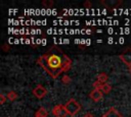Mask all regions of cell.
I'll use <instances>...</instances> for the list:
<instances>
[{"label":"cell","instance_id":"12","mask_svg":"<svg viewBox=\"0 0 131 117\" xmlns=\"http://www.w3.org/2000/svg\"><path fill=\"white\" fill-rule=\"evenodd\" d=\"M102 85H103V83L100 82V81H98V80H96V81L93 82V87L96 89V90H101Z\"/></svg>","mask_w":131,"mask_h":117},{"label":"cell","instance_id":"17","mask_svg":"<svg viewBox=\"0 0 131 117\" xmlns=\"http://www.w3.org/2000/svg\"><path fill=\"white\" fill-rule=\"evenodd\" d=\"M85 5H86V6H91V3H89V2H86V3H85Z\"/></svg>","mask_w":131,"mask_h":117},{"label":"cell","instance_id":"3","mask_svg":"<svg viewBox=\"0 0 131 117\" xmlns=\"http://www.w3.org/2000/svg\"><path fill=\"white\" fill-rule=\"evenodd\" d=\"M52 114L55 117H67L69 115L68 112H67V109H66L64 105H61V104L55 105L52 108Z\"/></svg>","mask_w":131,"mask_h":117},{"label":"cell","instance_id":"15","mask_svg":"<svg viewBox=\"0 0 131 117\" xmlns=\"http://www.w3.org/2000/svg\"><path fill=\"white\" fill-rule=\"evenodd\" d=\"M6 100H7V96H5L4 94H1V95H0V104L3 105Z\"/></svg>","mask_w":131,"mask_h":117},{"label":"cell","instance_id":"11","mask_svg":"<svg viewBox=\"0 0 131 117\" xmlns=\"http://www.w3.org/2000/svg\"><path fill=\"white\" fill-rule=\"evenodd\" d=\"M7 96V100H9V101H14V100H16L17 99V94L15 93V92H13V91H10V92H8V94L6 95Z\"/></svg>","mask_w":131,"mask_h":117},{"label":"cell","instance_id":"16","mask_svg":"<svg viewBox=\"0 0 131 117\" xmlns=\"http://www.w3.org/2000/svg\"><path fill=\"white\" fill-rule=\"evenodd\" d=\"M84 117H94V115H93L92 113H90V112H87V113L84 115Z\"/></svg>","mask_w":131,"mask_h":117},{"label":"cell","instance_id":"5","mask_svg":"<svg viewBox=\"0 0 131 117\" xmlns=\"http://www.w3.org/2000/svg\"><path fill=\"white\" fill-rule=\"evenodd\" d=\"M89 97H90L94 102H99V101L102 99V97H103V93H102L100 90L94 89V90H92L91 93L89 94Z\"/></svg>","mask_w":131,"mask_h":117},{"label":"cell","instance_id":"4","mask_svg":"<svg viewBox=\"0 0 131 117\" xmlns=\"http://www.w3.org/2000/svg\"><path fill=\"white\" fill-rule=\"evenodd\" d=\"M46 94H47V90H46L43 85H41V84H38V85L33 90V95H34L36 98H38V99L44 98V97L46 96Z\"/></svg>","mask_w":131,"mask_h":117},{"label":"cell","instance_id":"18","mask_svg":"<svg viewBox=\"0 0 131 117\" xmlns=\"http://www.w3.org/2000/svg\"><path fill=\"white\" fill-rule=\"evenodd\" d=\"M129 72H130V73H131V66H130V67H129Z\"/></svg>","mask_w":131,"mask_h":117},{"label":"cell","instance_id":"9","mask_svg":"<svg viewBox=\"0 0 131 117\" xmlns=\"http://www.w3.org/2000/svg\"><path fill=\"white\" fill-rule=\"evenodd\" d=\"M107 78H108V76H107L106 73H104V72H101V73H99V74L97 75V80L100 81V82H102V83H106Z\"/></svg>","mask_w":131,"mask_h":117},{"label":"cell","instance_id":"13","mask_svg":"<svg viewBox=\"0 0 131 117\" xmlns=\"http://www.w3.org/2000/svg\"><path fill=\"white\" fill-rule=\"evenodd\" d=\"M61 81H62L63 83H66V84H68V83H70V82H71V77H70L69 75L64 74V75L61 77Z\"/></svg>","mask_w":131,"mask_h":117},{"label":"cell","instance_id":"2","mask_svg":"<svg viewBox=\"0 0 131 117\" xmlns=\"http://www.w3.org/2000/svg\"><path fill=\"white\" fill-rule=\"evenodd\" d=\"M64 107H66V109H67L68 114H69L71 117H74V116L80 111V109H81L80 104H79L75 99H70V100L66 103Z\"/></svg>","mask_w":131,"mask_h":117},{"label":"cell","instance_id":"1","mask_svg":"<svg viewBox=\"0 0 131 117\" xmlns=\"http://www.w3.org/2000/svg\"><path fill=\"white\" fill-rule=\"evenodd\" d=\"M37 62L52 78H57L60 73L68 71L72 65L70 57L60 50H57V52H47L41 55Z\"/></svg>","mask_w":131,"mask_h":117},{"label":"cell","instance_id":"6","mask_svg":"<svg viewBox=\"0 0 131 117\" xmlns=\"http://www.w3.org/2000/svg\"><path fill=\"white\" fill-rule=\"evenodd\" d=\"M119 57H120V59H121L128 67L131 66V49L128 50V51H126L124 54H121Z\"/></svg>","mask_w":131,"mask_h":117},{"label":"cell","instance_id":"14","mask_svg":"<svg viewBox=\"0 0 131 117\" xmlns=\"http://www.w3.org/2000/svg\"><path fill=\"white\" fill-rule=\"evenodd\" d=\"M42 4L44 5V6H46V7H51L52 5H53V1H51V0H44L43 2H42Z\"/></svg>","mask_w":131,"mask_h":117},{"label":"cell","instance_id":"10","mask_svg":"<svg viewBox=\"0 0 131 117\" xmlns=\"http://www.w3.org/2000/svg\"><path fill=\"white\" fill-rule=\"evenodd\" d=\"M103 94H110L111 93V91H112V85L108 83V82H106V83H103V85H102V87H101V90H100Z\"/></svg>","mask_w":131,"mask_h":117},{"label":"cell","instance_id":"8","mask_svg":"<svg viewBox=\"0 0 131 117\" xmlns=\"http://www.w3.org/2000/svg\"><path fill=\"white\" fill-rule=\"evenodd\" d=\"M47 116H48V111L44 107L39 108L35 113V117H47Z\"/></svg>","mask_w":131,"mask_h":117},{"label":"cell","instance_id":"7","mask_svg":"<svg viewBox=\"0 0 131 117\" xmlns=\"http://www.w3.org/2000/svg\"><path fill=\"white\" fill-rule=\"evenodd\" d=\"M101 117H123V115L114 107L110 108Z\"/></svg>","mask_w":131,"mask_h":117}]
</instances>
